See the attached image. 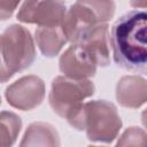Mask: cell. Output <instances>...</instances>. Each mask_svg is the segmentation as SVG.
I'll list each match as a JSON object with an SVG mask.
<instances>
[{
    "label": "cell",
    "instance_id": "cell-7",
    "mask_svg": "<svg viewBox=\"0 0 147 147\" xmlns=\"http://www.w3.org/2000/svg\"><path fill=\"white\" fill-rule=\"evenodd\" d=\"M77 45L87 52L98 67H107L110 62L111 46L108 23H99L85 30Z\"/></svg>",
    "mask_w": 147,
    "mask_h": 147
},
{
    "label": "cell",
    "instance_id": "cell-2",
    "mask_svg": "<svg viewBox=\"0 0 147 147\" xmlns=\"http://www.w3.org/2000/svg\"><path fill=\"white\" fill-rule=\"evenodd\" d=\"M94 94V85L88 79L57 76L53 79L48 101L60 117L65 118L76 130H84V100Z\"/></svg>",
    "mask_w": 147,
    "mask_h": 147
},
{
    "label": "cell",
    "instance_id": "cell-12",
    "mask_svg": "<svg viewBox=\"0 0 147 147\" xmlns=\"http://www.w3.org/2000/svg\"><path fill=\"white\" fill-rule=\"evenodd\" d=\"M22 129L20 116L3 110L0 116V147H10L17 139Z\"/></svg>",
    "mask_w": 147,
    "mask_h": 147
},
{
    "label": "cell",
    "instance_id": "cell-14",
    "mask_svg": "<svg viewBox=\"0 0 147 147\" xmlns=\"http://www.w3.org/2000/svg\"><path fill=\"white\" fill-rule=\"evenodd\" d=\"M99 17L102 23H108L115 14V2L113 0H83Z\"/></svg>",
    "mask_w": 147,
    "mask_h": 147
},
{
    "label": "cell",
    "instance_id": "cell-9",
    "mask_svg": "<svg viewBox=\"0 0 147 147\" xmlns=\"http://www.w3.org/2000/svg\"><path fill=\"white\" fill-rule=\"evenodd\" d=\"M116 100L124 108H140L147 102V80L138 75L123 76L116 85Z\"/></svg>",
    "mask_w": 147,
    "mask_h": 147
},
{
    "label": "cell",
    "instance_id": "cell-13",
    "mask_svg": "<svg viewBox=\"0 0 147 147\" xmlns=\"http://www.w3.org/2000/svg\"><path fill=\"white\" fill-rule=\"evenodd\" d=\"M117 146H147V133L138 126L126 129L119 137Z\"/></svg>",
    "mask_w": 147,
    "mask_h": 147
},
{
    "label": "cell",
    "instance_id": "cell-11",
    "mask_svg": "<svg viewBox=\"0 0 147 147\" xmlns=\"http://www.w3.org/2000/svg\"><path fill=\"white\" fill-rule=\"evenodd\" d=\"M20 146H60L59 133L48 123L34 122L28 126Z\"/></svg>",
    "mask_w": 147,
    "mask_h": 147
},
{
    "label": "cell",
    "instance_id": "cell-16",
    "mask_svg": "<svg viewBox=\"0 0 147 147\" xmlns=\"http://www.w3.org/2000/svg\"><path fill=\"white\" fill-rule=\"evenodd\" d=\"M130 5L136 9H147V0H130Z\"/></svg>",
    "mask_w": 147,
    "mask_h": 147
},
{
    "label": "cell",
    "instance_id": "cell-17",
    "mask_svg": "<svg viewBox=\"0 0 147 147\" xmlns=\"http://www.w3.org/2000/svg\"><path fill=\"white\" fill-rule=\"evenodd\" d=\"M141 122H142L144 126L147 129V109H145L141 114Z\"/></svg>",
    "mask_w": 147,
    "mask_h": 147
},
{
    "label": "cell",
    "instance_id": "cell-15",
    "mask_svg": "<svg viewBox=\"0 0 147 147\" xmlns=\"http://www.w3.org/2000/svg\"><path fill=\"white\" fill-rule=\"evenodd\" d=\"M21 0H0V17L2 21L11 17Z\"/></svg>",
    "mask_w": 147,
    "mask_h": 147
},
{
    "label": "cell",
    "instance_id": "cell-5",
    "mask_svg": "<svg viewBox=\"0 0 147 147\" xmlns=\"http://www.w3.org/2000/svg\"><path fill=\"white\" fill-rule=\"evenodd\" d=\"M67 10L62 0H25L17 13V20L38 26H61Z\"/></svg>",
    "mask_w": 147,
    "mask_h": 147
},
{
    "label": "cell",
    "instance_id": "cell-4",
    "mask_svg": "<svg viewBox=\"0 0 147 147\" xmlns=\"http://www.w3.org/2000/svg\"><path fill=\"white\" fill-rule=\"evenodd\" d=\"M122 129V119L114 103L93 100L84 105V131L93 142H111Z\"/></svg>",
    "mask_w": 147,
    "mask_h": 147
},
{
    "label": "cell",
    "instance_id": "cell-1",
    "mask_svg": "<svg viewBox=\"0 0 147 147\" xmlns=\"http://www.w3.org/2000/svg\"><path fill=\"white\" fill-rule=\"evenodd\" d=\"M115 63L130 72L147 75V9L122 15L111 28Z\"/></svg>",
    "mask_w": 147,
    "mask_h": 147
},
{
    "label": "cell",
    "instance_id": "cell-3",
    "mask_svg": "<svg viewBox=\"0 0 147 147\" xmlns=\"http://www.w3.org/2000/svg\"><path fill=\"white\" fill-rule=\"evenodd\" d=\"M1 83L29 68L36 59V47L30 31L18 24L8 26L1 34Z\"/></svg>",
    "mask_w": 147,
    "mask_h": 147
},
{
    "label": "cell",
    "instance_id": "cell-10",
    "mask_svg": "<svg viewBox=\"0 0 147 147\" xmlns=\"http://www.w3.org/2000/svg\"><path fill=\"white\" fill-rule=\"evenodd\" d=\"M34 39L40 52L46 57L56 56L68 41L61 26H38Z\"/></svg>",
    "mask_w": 147,
    "mask_h": 147
},
{
    "label": "cell",
    "instance_id": "cell-8",
    "mask_svg": "<svg viewBox=\"0 0 147 147\" xmlns=\"http://www.w3.org/2000/svg\"><path fill=\"white\" fill-rule=\"evenodd\" d=\"M61 72L74 79H88L96 72V64L87 52L79 45L72 44L59 60Z\"/></svg>",
    "mask_w": 147,
    "mask_h": 147
},
{
    "label": "cell",
    "instance_id": "cell-6",
    "mask_svg": "<svg viewBox=\"0 0 147 147\" xmlns=\"http://www.w3.org/2000/svg\"><path fill=\"white\" fill-rule=\"evenodd\" d=\"M5 96L8 103L20 110H32L45 98V84L34 75L21 77L6 88Z\"/></svg>",
    "mask_w": 147,
    "mask_h": 147
}]
</instances>
